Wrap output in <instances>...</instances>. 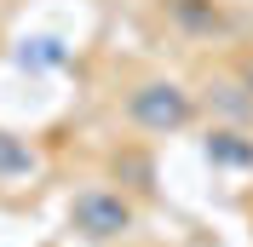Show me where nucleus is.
I'll use <instances>...</instances> for the list:
<instances>
[{
	"label": "nucleus",
	"instance_id": "f257e3e1",
	"mask_svg": "<svg viewBox=\"0 0 253 247\" xmlns=\"http://www.w3.org/2000/svg\"><path fill=\"white\" fill-rule=\"evenodd\" d=\"M126 121L138 132H150V138H167V132H184L196 121V98L178 81H138L126 92Z\"/></svg>",
	"mask_w": 253,
	"mask_h": 247
},
{
	"label": "nucleus",
	"instance_id": "f03ea898",
	"mask_svg": "<svg viewBox=\"0 0 253 247\" xmlns=\"http://www.w3.org/2000/svg\"><path fill=\"white\" fill-rule=\"evenodd\" d=\"M69 224H75L86 242H115V236H126L132 224H138V213H132V201H126L115 184H86V190H75V201H69Z\"/></svg>",
	"mask_w": 253,
	"mask_h": 247
},
{
	"label": "nucleus",
	"instance_id": "7ed1b4c3",
	"mask_svg": "<svg viewBox=\"0 0 253 247\" xmlns=\"http://www.w3.org/2000/svg\"><path fill=\"white\" fill-rule=\"evenodd\" d=\"M207 150H213V161H224V167H253V144L242 138L236 126H219V132L207 138Z\"/></svg>",
	"mask_w": 253,
	"mask_h": 247
},
{
	"label": "nucleus",
	"instance_id": "20e7f679",
	"mask_svg": "<svg viewBox=\"0 0 253 247\" xmlns=\"http://www.w3.org/2000/svg\"><path fill=\"white\" fill-rule=\"evenodd\" d=\"M23 172H35V155L23 150L17 138H6V132H0V178H23Z\"/></svg>",
	"mask_w": 253,
	"mask_h": 247
},
{
	"label": "nucleus",
	"instance_id": "39448f33",
	"mask_svg": "<svg viewBox=\"0 0 253 247\" xmlns=\"http://www.w3.org/2000/svg\"><path fill=\"white\" fill-rule=\"evenodd\" d=\"M242 86H248V92H253V63H248V69H242Z\"/></svg>",
	"mask_w": 253,
	"mask_h": 247
}]
</instances>
